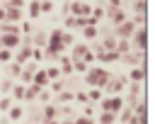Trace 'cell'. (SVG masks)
<instances>
[{
    "mask_svg": "<svg viewBox=\"0 0 155 124\" xmlns=\"http://www.w3.org/2000/svg\"><path fill=\"white\" fill-rule=\"evenodd\" d=\"M44 73H46V78H48V80H58V78H61V68H58V63H56V66L44 68Z\"/></svg>",
    "mask_w": 155,
    "mask_h": 124,
    "instance_id": "cell-22",
    "label": "cell"
},
{
    "mask_svg": "<svg viewBox=\"0 0 155 124\" xmlns=\"http://www.w3.org/2000/svg\"><path fill=\"white\" fill-rule=\"evenodd\" d=\"M2 7H15V10H24L27 7V0H7Z\"/></svg>",
    "mask_w": 155,
    "mask_h": 124,
    "instance_id": "cell-33",
    "label": "cell"
},
{
    "mask_svg": "<svg viewBox=\"0 0 155 124\" xmlns=\"http://www.w3.org/2000/svg\"><path fill=\"white\" fill-rule=\"evenodd\" d=\"M87 51H90V44H73V53H70V58H82Z\"/></svg>",
    "mask_w": 155,
    "mask_h": 124,
    "instance_id": "cell-20",
    "label": "cell"
},
{
    "mask_svg": "<svg viewBox=\"0 0 155 124\" xmlns=\"http://www.w3.org/2000/svg\"><path fill=\"white\" fill-rule=\"evenodd\" d=\"M126 80H131V83H145V66H131Z\"/></svg>",
    "mask_w": 155,
    "mask_h": 124,
    "instance_id": "cell-11",
    "label": "cell"
},
{
    "mask_svg": "<svg viewBox=\"0 0 155 124\" xmlns=\"http://www.w3.org/2000/svg\"><path fill=\"white\" fill-rule=\"evenodd\" d=\"M12 61L15 63H27L31 61V41L22 36V44L17 46V53H12Z\"/></svg>",
    "mask_w": 155,
    "mask_h": 124,
    "instance_id": "cell-6",
    "label": "cell"
},
{
    "mask_svg": "<svg viewBox=\"0 0 155 124\" xmlns=\"http://www.w3.org/2000/svg\"><path fill=\"white\" fill-rule=\"evenodd\" d=\"M44 119H58V105L46 102L44 105Z\"/></svg>",
    "mask_w": 155,
    "mask_h": 124,
    "instance_id": "cell-17",
    "label": "cell"
},
{
    "mask_svg": "<svg viewBox=\"0 0 155 124\" xmlns=\"http://www.w3.org/2000/svg\"><path fill=\"white\" fill-rule=\"evenodd\" d=\"M34 36L29 39L31 41V46H36V49H44L46 46V32H31Z\"/></svg>",
    "mask_w": 155,
    "mask_h": 124,
    "instance_id": "cell-15",
    "label": "cell"
},
{
    "mask_svg": "<svg viewBox=\"0 0 155 124\" xmlns=\"http://www.w3.org/2000/svg\"><path fill=\"white\" fill-rule=\"evenodd\" d=\"M99 124H116V114L114 112H102L99 114Z\"/></svg>",
    "mask_w": 155,
    "mask_h": 124,
    "instance_id": "cell-30",
    "label": "cell"
},
{
    "mask_svg": "<svg viewBox=\"0 0 155 124\" xmlns=\"http://www.w3.org/2000/svg\"><path fill=\"white\" fill-rule=\"evenodd\" d=\"M97 34H99V27H97V24H85V27H82V36H85L87 41H94Z\"/></svg>",
    "mask_w": 155,
    "mask_h": 124,
    "instance_id": "cell-14",
    "label": "cell"
},
{
    "mask_svg": "<svg viewBox=\"0 0 155 124\" xmlns=\"http://www.w3.org/2000/svg\"><path fill=\"white\" fill-rule=\"evenodd\" d=\"M68 102H73V92L61 90V92L56 95V102H53V105H68Z\"/></svg>",
    "mask_w": 155,
    "mask_h": 124,
    "instance_id": "cell-24",
    "label": "cell"
},
{
    "mask_svg": "<svg viewBox=\"0 0 155 124\" xmlns=\"http://www.w3.org/2000/svg\"><path fill=\"white\" fill-rule=\"evenodd\" d=\"M7 71H10V75H12V78H17V75L22 73V63H15V61H10V63H7Z\"/></svg>",
    "mask_w": 155,
    "mask_h": 124,
    "instance_id": "cell-31",
    "label": "cell"
},
{
    "mask_svg": "<svg viewBox=\"0 0 155 124\" xmlns=\"http://www.w3.org/2000/svg\"><path fill=\"white\" fill-rule=\"evenodd\" d=\"M92 114H94V105H87L85 107V117H92Z\"/></svg>",
    "mask_w": 155,
    "mask_h": 124,
    "instance_id": "cell-41",
    "label": "cell"
},
{
    "mask_svg": "<svg viewBox=\"0 0 155 124\" xmlns=\"http://www.w3.org/2000/svg\"><path fill=\"white\" fill-rule=\"evenodd\" d=\"M136 27H138V24H136L133 19H124L121 24L114 27V36H116V39H131V34L136 32Z\"/></svg>",
    "mask_w": 155,
    "mask_h": 124,
    "instance_id": "cell-7",
    "label": "cell"
},
{
    "mask_svg": "<svg viewBox=\"0 0 155 124\" xmlns=\"http://www.w3.org/2000/svg\"><path fill=\"white\" fill-rule=\"evenodd\" d=\"M61 41H63V46H65V49H68V46H73V44H75V36H73V32L63 29V32H61Z\"/></svg>",
    "mask_w": 155,
    "mask_h": 124,
    "instance_id": "cell-26",
    "label": "cell"
},
{
    "mask_svg": "<svg viewBox=\"0 0 155 124\" xmlns=\"http://www.w3.org/2000/svg\"><path fill=\"white\" fill-rule=\"evenodd\" d=\"M90 66L82 61V58H73V73H85Z\"/></svg>",
    "mask_w": 155,
    "mask_h": 124,
    "instance_id": "cell-29",
    "label": "cell"
},
{
    "mask_svg": "<svg viewBox=\"0 0 155 124\" xmlns=\"http://www.w3.org/2000/svg\"><path fill=\"white\" fill-rule=\"evenodd\" d=\"M5 15H7V10H5L2 5H0V22H5Z\"/></svg>",
    "mask_w": 155,
    "mask_h": 124,
    "instance_id": "cell-42",
    "label": "cell"
},
{
    "mask_svg": "<svg viewBox=\"0 0 155 124\" xmlns=\"http://www.w3.org/2000/svg\"><path fill=\"white\" fill-rule=\"evenodd\" d=\"M90 12H92V5L87 0H73V2H68V15H73V17H90Z\"/></svg>",
    "mask_w": 155,
    "mask_h": 124,
    "instance_id": "cell-5",
    "label": "cell"
},
{
    "mask_svg": "<svg viewBox=\"0 0 155 124\" xmlns=\"http://www.w3.org/2000/svg\"><path fill=\"white\" fill-rule=\"evenodd\" d=\"M82 78H85V85H90V88H104L109 80V71L102 66H90L82 73Z\"/></svg>",
    "mask_w": 155,
    "mask_h": 124,
    "instance_id": "cell-1",
    "label": "cell"
},
{
    "mask_svg": "<svg viewBox=\"0 0 155 124\" xmlns=\"http://www.w3.org/2000/svg\"><path fill=\"white\" fill-rule=\"evenodd\" d=\"M12 105H15V102H12V97H10V95H2V97H0V112H7Z\"/></svg>",
    "mask_w": 155,
    "mask_h": 124,
    "instance_id": "cell-32",
    "label": "cell"
},
{
    "mask_svg": "<svg viewBox=\"0 0 155 124\" xmlns=\"http://www.w3.org/2000/svg\"><path fill=\"white\" fill-rule=\"evenodd\" d=\"M36 100H41V102H44V105H46V102H48V100H51V92H48V90H46V88H41V90H39V95H36Z\"/></svg>",
    "mask_w": 155,
    "mask_h": 124,
    "instance_id": "cell-38",
    "label": "cell"
},
{
    "mask_svg": "<svg viewBox=\"0 0 155 124\" xmlns=\"http://www.w3.org/2000/svg\"><path fill=\"white\" fill-rule=\"evenodd\" d=\"M126 83H128L126 75H109V80L102 88V92H107V95H121L124 88H126Z\"/></svg>",
    "mask_w": 155,
    "mask_h": 124,
    "instance_id": "cell-4",
    "label": "cell"
},
{
    "mask_svg": "<svg viewBox=\"0 0 155 124\" xmlns=\"http://www.w3.org/2000/svg\"><path fill=\"white\" fill-rule=\"evenodd\" d=\"M44 124H61V119H44Z\"/></svg>",
    "mask_w": 155,
    "mask_h": 124,
    "instance_id": "cell-43",
    "label": "cell"
},
{
    "mask_svg": "<svg viewBox=\"0 0 155 124\" xmlns=\"http://www.w3.org/2000/svg\"><path fill=\"white\" fill-rule=\"evenodd\" d=\"M24 117V109L19 107V105H12L10 109H7V122H17V119H22Z\"/></svg>",
    "mask_w": 155,
    "mask_h": 124,
    "instance_id": "cell-16",
    "label": "cell"
},
{
    "mask_svg": "<svg viewBox=\"0 0 155 124\" xmlns=\"http://www.w3.org/2000/svg\"><path fill=\"white\" fill-rule=\"evenodd\" d=\"M90 17L99 24V19L104 17V5H92V12H90Z\"/></svg>",
    "mask_w": 155,
    "mask_h": 124,
    "instance_id": "cell-25",
    "label": "cell"
},
{
    "mask_svg": "<svg viewBox=\"0 0 155 124\" xmlns=\"http://www.w3.org/2000/svg\"><path fill=\"white\" fill-rule=\"evenodd\" d=\"M39 7H41V15H48V12H53L56 0H39Z\"/></svg>",
    "mask_w": 155,
    "mask_h": 124,
    "instance_id": "cell-28",
    "label": "cell"
},
{
    "mask_svg": "<svg viewBox=\"0 0 155 124\" xmlns=\"http://www.w3.org/2000/svg\"><path fill=\"white\" fill-rule=\"evenodd\" d=\"M12 85H15V83H12V78H5V80H2V83H0V90H2V92H5V95H7V92H10V90H12Z\"/></svg>",
    "mask_w": 155,
    "mask_h": 124,
    "instance_id": "cell-37",
    "label": "cell"
},
{
    "mask_svg": "<svg viewBox=\"0 0 155 124\" xmlns=\"http://www.w3.org/2000/svg\"><path fill=\"white\" fill-rule=\"evenodd\" d=\"M124 105H126V102H124L121 95H107V97L99 100V109H102V112H114V114H119Z\"/></svg>",
    "mask_w": 155,
    "mask_h": 124,
    "instance_id": "cell-3",
    "label": "cell"
},
{
    "mask_svg": "<svg viewBox=\"0 0 155 124\" xmlns=\"http://www.w3.org/2000/svg\"><path fill=\"white\" fill-rule=\"evenodd\" d=\"M63 24H65L68 32H70V29H82V27L87 24V17H73V15H65Z\"/></svg>",
    "mask_w": 155,
    "mask_h": 124,
    "instance_id": "cell-10",
    "label": "cell"
},
{
    "mask_svg": "<svg viewBox=\"0 0 155 124\" xmlns=\"http://www.w3.org/2000/svg\"><path fill=\"white\" fill-rule=\"evenodd\" d=\"M41 58H44V49H36V46H31V61L41 63Z\"/></svg>",
    "mask_w": 155,
    "mask_h": 124,
    "instance_id": "cell-35",
    "label": "cell"
},
{
    "mask_svg": "<svg viewBox=\"0 0 155 124\" xmlns=\"http://www.w3.org/2000/svg\"><path fill=\"white\" fill-rule=\"evenodd\" d=\"M7 15H5V22H22V10H15V7H5Z\"/></svg>",
    "mask_w": 155,
    "mask_h": 124,
    "instance_id": "cell-19",
    "label": "cell"
},
{
    "mask_svg": "<svg viewBox=\"0 0 155 124\" xmlns=\"http://www.w3.org/2000/svg\"><path fill=\"white\" fill-rule=\"evenodd\" d=\"M12 61V51L10 49H0V63H10Z\"/></svg>",
    "mask_w": 155,
    "mask_h": 124,
    "instance_id": "cell-36",
    "label": "cell"
},
{
    "mask_svg": "<svg viewBox=\"0 0 155 124\" xmlns=\"http://www.w3.org/2000/svg\"><path fill=\"white\" fill-rule=\"evenodd\" d=\"M102 97H104L102 88H90V90H87V100H90V102H99Z\"/></svg>",
    "mask_w": 155,
    "mask_h": 124,
    "instance_id": "cell-23",
    "label": "cell"
},
{
    "mask_svg": "<svg viewBox=\"0 0 155 124\" xmlns=\"http://www.w3.org/2000/svg\"><path fill=\"white\" fill-rule=\"evenodd\" d=\"M10 92H12V97H15V100H19V102L24 100V85H22V83H15Z\"/></svg>",
    "mask_w": 155,
    "mask_h": 124,
    "instance_id": "cell-27",
    "label": "cell"
},
{
    "mask_svg": "<svg viewBox=\"0 0 155 124\" xmlns=\"http://www.w3.org/2000/svg\"><path fill=\"white\" fill-rule=\"evenodd\" d=\"M73 100L75 102H90L87 100V92H73Z\"/></svg>",
    "mask_w": 155,
    "mask_h": 124,
    "instance_id": "cell-40",
    "label": "cell"
},
{
    "mask_svg": "<svg viewBox=\"0 0 155 124\" xmlns=\"http://www.w3.org/2000/svg\"><path fill=\"white\" fill-rule=\"evenodd\" d=\"M31 85H36V88H48V78H46L44 68H39V71L31 75Z\"/></svg>",
    "mask_w": 155,
    "mask_h": 124,
    "instance_id": "cell-13",
    "label": "cell"
},
{
    "mask_svg": "<svg viewBox=\"0 0 155 124\" xmlns=\"http://www.w3.org/2000/svg\"><path fill=\"white\" fill-rule=\"evenodd\" d=\"M97 61H102V63H111V61H119V53H116V51H102V53L97 56Z\"/></svg>",
    "mask_w": 155,
    "mask_h": 124,
    "instance_id": "cell-21",
    "label": "cell"
},
{
    "mask_svg": "<svg viewBox=\"0 0 155 124\" xmlns=\"http://www.w3.org/2000/svg\"><path fill=\"white\" fill-rule=\"evenodd\" d=\"M58 68H61V75H68V73H73V58L68 56V53H61L58 58Z\"/></svg>",
    "mask_w": 155,
    "mask_h": 124,
    "instance_id": "cell-12",
    "label": "cell"
},
{
    "mask_svg": "<svg viewBox=\"0 0 155 124\" xmlns=\"http://www.w3.org/2000/svg\"><path fill=\"white\" fill-rule=\"evenodd\" d=\"M128 41H131V49H136V51H145V49H148V27H145V24H138Z\"/></svg>",
    "mask_w": 155,
    "mask_h": 124,
    "instance_id": "cell-2",
    "label": "cell"
},
{
    "mask_svg": "<svg viewBox=\"0 0 155 124\" xmlns=\"http://www.w3.org/2000/svg\"><path fill=\"white\" fill-rule=\"evenodd\" d=\"M19 44H22V34H0V49L15 51Z\"/></svg>",
    "mask_w": 155,
    "mask_h": 124,
    "instance_id": "cell-8",
    "label": "cell"
},
{
    "mask_svg": "<svg viewBox=\"0 0 155 124\" xmlns=\"http://www.w3.org/2000/svg\"><path fill=\"white\" fill-rule=\"evenodd\" d=\"M104 17H109L111 24L116 27V24H121L126 19V12H124V7H104Z\"/></svg>",
    "mask_w": 155,
    "mask_h": 124,
    "instance_id": "cell-9",
    "label": "cell"
},
{
    "mask_svg": "<svg viewBox=\"0 0 155 124\" xmlns=\"http://www.w3.org/2000/svg\"><path fill=\"white\" fill-rule=\"evenodd\" d=\"M34 27H31V19L29 22H19V34H31Z\"/></svg>",
    "mask_w": 155,
    "mask_h": 124,
    "instance_id": "cell-34",
    "label": "cell"
},
{
    "mask_svg": "<svg viewBox=\"0 0 155 124\" xmlns=\"http://www.w3.org/2000/svg\"><path fill=\"white\" fill-rule=\"evenodd\" d=\"M27 10H29V19H39V17H41L39 0H31V2H27Z\"/></svg>",
    "mask_w": 155,
    "mask_h": 124,
    "instance_id": "cell-18",
    "label": "cell"
},
{
    "mask_svg": "<svg viewBox=\"0 0 155 124\" xmlns=\"http://www.w3.org/2000/svg\"><path fill=\"white\" fill-rule=\"evenodd\" d=\"M94 122H97V119H92V117H85V114L73 119V124H94Z\"/></svg>",
    "mask_w": 155,
    "mask_h": 124,
    "instance_id": "cell-39",
    "label": "cell"
}]
</instances>
